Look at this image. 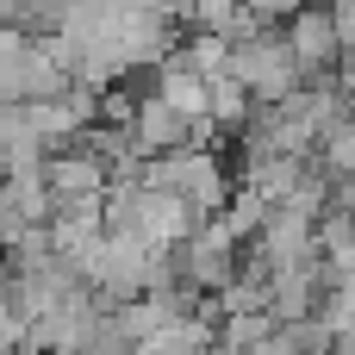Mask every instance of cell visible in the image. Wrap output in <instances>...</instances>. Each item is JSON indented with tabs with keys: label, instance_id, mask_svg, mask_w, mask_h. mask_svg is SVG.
<instances>
[{
	"label": "cell",
	"instance_id": "obj_4",
	"mask_svg": "<svg viewBox=\"0 0 355 355\" xmlns=\"http://www.w3.org/2000/svg\"><path fill=\"white\" fill-rule=\"evenodd\" d=\"M237 262H243V256H237V237H231L218 218H206V225L175 250L181 287H193V293H206V300H212V293H225V287L237 281Z\"/></svg>",
	"mask_w": 355,
	"mask_h": 355
},
{
	"label": "cell",
	"instance_id": "obj_15",
	"mask_svg": "<svg viewBox=\"0 0 355 355\" xmlns=\"http://www.w3.org/2000/svg\"><path fill=\"white\" fill-rule=\"evenodd\" d=\"M25 231H31V225H25L19 212H12V200H6V175H0V250H12V243H19Z\"/></svg>",
	"mask_w": 355,
	"mask_h": 355
},
{
	"label": "cell",
	"instance_id": "obj_5",
	"mask_svg": "<svg viewBox=\"0 0 355 355\" xmlns=\"http://www.w3.org/2000/svg\"><path fill=\"white\" fill-rule=\"evenodd\" d=\"M131 144H137V156L150 162V156L200 150V131H193V119H187V112H175L162 94H144V100H137V119H131Z\"/></svg>",
	"mask_w": 355,
	"mask_h": 355
},
{
	"label": "cell",
	"instance_id": "obj_9",
	"mask_svg": "<svg viewBox=\"0 0 355 355\" xmlns=\"http://www.w3.org/2000/svg\"><path fill=\"white\" fill-rule=\"evenodd\" d=\"M206 119H212L218 131H250V119H256V94H250L237 75H218V81H212V106H206Z\"/></svg>",
	"mask_w": 355,
	"mask_h": 355
},
{
	"label": "cell",
	"instance_id": "obj_2",
	"mask_svg": "<svg viewBox=\"0 0 355 355\" xmlns=\"http://www.w3.org/2000/svg\"><path fill=\"white\" fill-rule=\"evenodd\" d=\"M231 75L256 94V106H281L287 94L306 87V69L287 44V31H262V37H243L231 44Z\"/></svg>",
	"mask_w": 355,
	"mask_h": 355
},
{
	"label": "cell",
	"instance_id": "obj_8",
	"mask_svg": "<svg viewBox=\"0 0 355 355\" xmlns=\"http://www.w3.org/2000/svg\"><path fill=\"white\" fill-rule=\"evenodd\" d=\"M150 94H162V100H168L175 112H187L193 125H200V119H206V106H212V81H206V75H200L181 50H175V56L150 75Z\"/></svg>",
	"mask_w": 355,
	"mask_h": 355
},
{
	"label": "cell",
	"instance_id": "obj_16",
	"mask_svg": "<svg viewBox=\"0 0 355 355\" xmlns=\"http://www.w3.org/2000/svg\"><path fill=\"white\" fill-rule=\"evenodd\" d=\"M349 125H355V100H349Z\"/></svg>",
	"mask_w": 355,
	"mask_h": 355
},
{
	"label": "cell",
	"instance_id": "obj_10",
	"mask_svg": "<svg viewBox=\"0 0 355 355\" xmlns=\"http://www.w3.org/2000/svg\"><path fill=\"white\" fill-rule=\"evenodd\" d=\"M268 218H275V206H268L256 187H237V193H231V206L218 212V225H225L237 243H256V237L268 231Z\"/></svg>",
	"mask_w": 355,
	"mask_h": 355
},
{
	"label": "cell",
	"instance_id": "obj_14",
	"mask_svg": "<svg viewBox=\"0 0 355 355\" xmlns=\"http://www.w3.org/2000/svg\"><path fill=\"white\" fill-rule=\"evenodd\" d=\"M25 50H31V31H25V25H6V19H0V69H12Z\"/></svg>",
	"mask_w": 355,
	"mask_h": 355
},
{
	"label": "cell",
	"instance_id": "obj_11",
	"mask_svg": "<svg viewBox=\"0 0 355 355\" xmlns=\"http://www.w3.org/2000/svg\"><path fill=\"white\" fill-rule=\"evenodd\" d=\"M281 331L275 312H237V318H218V355H250L256 343H268Z\"/></svg>",
	"mask_w": 355,
	"mask_h": 355
},
{
	"label": "cell",
	"instance_id": "obj_6",
	"mask_svg": "<svg viewBox=\"0 0 355 355\" xmlns=\"http://www.w3.org/2000/svg\"><path fill=\"white\" fill-rule=\"evenodd\" d=\"M287 44H293V56H300L306 81H337V62H343V37H337V25H331L324 0H312V6H306V12L287 25Z\"/></svg>",
	"mask_w": 355,
	"mask_h": 355
},
{
	"label": "cell",
	"instance_id": "obj_3",
	"mask_svg": "<svg viewBox=\"0 0 355 355\" xmlns=\"http://www.w3.org/2000/svg\"><path fill=\"white\" fill-rule=\"evenodd\" d=\"M150 268H156V250H144L137 237H112V231H106L94 268H87V287L119 312V306H131V300L150 293Z\"/></svg>",
	"mask_w": 355,
	"mask_h": 355
},
{
	"label": "cell",
	"instance_id": "obj_1",
	"mask_svg": "<svg viewBox=\"0 0 355 355\" xmlns=\"http://www.w3.org/2000/svg\"><path fill=\"white\" fill-rule=\"evenodd\" d=\"M137 181L144 187H156V193H175V200H187L200 218H218L225 206H231V175H225V162H218V150H175V156H150L144 168H137Z\"/></svg>",
	"mask_w": 355,
	"mask_h": 355
},
{
	"label": "cell",
	"instance_id": "obj_13",
	"mask_svg": "<svg viewBox=\"0 0 355 355\" xmlns=\"http://www.w3.org/2000/svg\"><path fill=\"white\" fill-rule=\"evenodd\" d=\"M243 6L256 12V25H268V31H287V25H293V19H300L312 0H243Z\"/></svg>",
	"mask_w": 355,
	"mask_h": 355
},
{
	"label": "cell",
	"instance_id": "obj_12",
	"mask_svg": "<svg viewBox=\"0 0 355 355\" xmlns=\"http://www.w3.org/2000/svg\"><path fill=\"white\" fill-rule=\"evenodd\" d=\"M181 56L206 75V81H218V75H231V37H212V31H187L181 37Z\"/></svg>",
	"mask_w": 355,
	"mask_h": 355
},
{
	"label": "cell",
	"instance_id": "obj_7",
	"mask_svg": "<svg viewBox=\"0 0 355 355\" xmlns=\"http://www.w3.org/2000/svg\"><path fill=\"white\" fill-rule=\"evenodd\" d=\"M44 181H50L56 206H94V200H106L112 168H106L100 156H87V150H62V156L44 162Z\"/></svg>",
	"mask_w": 355,
	"mask_h": 355
}]
</instances>
